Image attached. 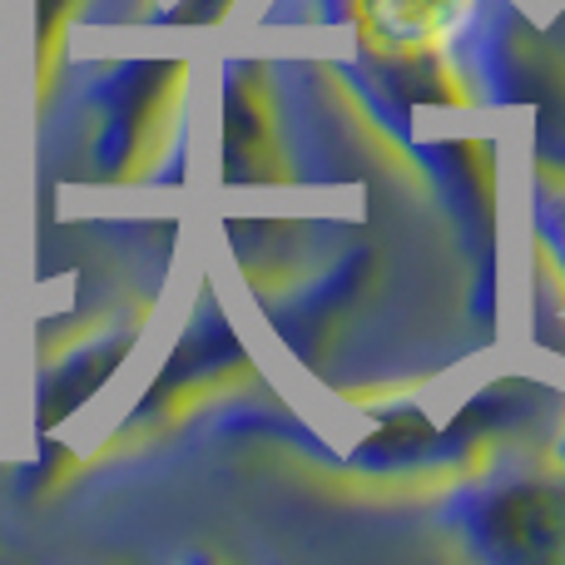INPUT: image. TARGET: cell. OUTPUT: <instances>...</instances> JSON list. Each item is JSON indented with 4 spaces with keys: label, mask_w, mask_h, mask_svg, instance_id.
<instances>
[{
    "label": "cell",
    "mask_w": 565,
    "mask_h": 565,
    "mask_svg": "<svg viewBox=\"0 0 565 565\" xmlns=\"http://www.w3.org/2000/svg\"><path fill=\"white\" fill-rule=\"evenodd\" d=\"M437 526L481 565H565V471L551 457L491 451L451 477Z\"/></svg>",
    "instance_id": "6da1fadb"
},
{
    "label": "cell",
    "mask_w": 565,
    "mask_h": 565,
    "mask_svg": "<svg viewBox=\"0 0 565 565\" xmlns=\"http://www.w3.org/2000/svg\"><path fill=\"white\" fill-rule=\"evenodd\" d=\"M546 392L521 377L491 382L477 397H467L451 422H431L417 402H382L372 407V427L348 451V467L377 481H417V477H461L491 451L507 431L526 427L541 412Z\"/></svg>",
    "instance_id": "7a4b0ae2"
},
{
    "label": "cell",
    "mask_w": 565,
    "mask_h": 565,
    "mask_svg": "<svg viewBox=\"0 0 565 565\" xmlns=\"http://www.w3.org/2000/svg\"><path fill=\"white\" fill-rule=\"evenodd\" d=\"M179 79H184L179 60H129L109 70V79L89 95V105H99L89 129V164L99 179H129L145 164L179 95Z\"/></svg>",
    "instance_id": "3957f363"
},
{
    "label": "cell",
    "mask_w": 565,
    "mask_h": 565,
    "mask_svg": "<svg viewBox=\"0 0 565 565\" xmlns=\"http://www.w3.org/2000/svg\"><path fill=\"white\" fill-rule=\"evenodd\" d=\"M477 0H302V20L352 30L372 50H457Z\"/></svg>",
    "instance_id": "277c9868"
},
{
    "label": "cell",
    "mask_w": 565,
    "mask_h": 565,
    "mask_svg": "<svg viewBox=\"0 0 565 565\" xmlns=\"http://www.w3.org/2000/svg\"><path fill=\"white\" fill-rule=\"evenodd\" d=\"M224 95H218V174L224 184H278L282 149L268 115L264 75L244 60L224 65Z\"/></svg>",
    "instance_id": "5b68a950"
},
{
    "label": "cell",
    "mask_w": 565,
    "mask_h": 565,
    "mask_svg": "<svg viewBox=\"0 0 565 565\" xmlns=\"http://www.w3.org/2000/svg\"><path fill=\"white\" fill-rule=\"evenodd\" d=\"M139 342V318H115L105 328H89L85 338H75L65 352H55V362H45L35 387V417L40 427H60L70 422L89 397L105 392V382L125 367V358Z\"/></svg>",
    "instance_id": "8992f818"
},
{
    "label": "cell",
    "mask_w": 565,
    "mask_h": 565,
    "mask_svg": "<svg viewBox=\"0 0 565 565\" xmlns=\"http://www.w3.org/2000/svg\"><path fill=\"white\" fill-rule=\"evenodd\" d=\"M244 362L248 358H244V342H238V332L228 328V318L218 312V302L204 298V308L189 318L179 352L164 362V372L154 377V387L145 392V402H139V412L129 422L159 417V412H169L174 402H184L194 387H209V382H218L228 367H244Z\"/></svg>",
    "instance_id": "52a82bcc"
},
{
    "label": "cell",
    "mask_w": 565,
    "mask_h": 565,
    "mask_svg": "<svg viewBox=\"0 0 565 565\" xmlns=\"http://www.w3.org/2000/svg\"><path fill=\"white\" fill-rule=\"evenodd\" d=\"M526 234L546 278L565 298V159H531L526 174Z\"/></svg>",
    "instance_id": "ba28073f"
},
{
    "label": "cell",
    "mask_w": 565,
    "mask_h": 565,
    "mask_svg": "<svg viewBox=\"0 0 565 565\" xmlns=\"http://www.w3.org/2000/svg\"><path fill=\"white\" fill-rule=\"evenodd\" d=\"M244 6V0H169V25H194V30H204V25H224L234 10Z\"/></svg>",
    "instance_id": "9c48e42d"
},
{
    "label": "cell",
    "mask_w": 565,
    "mask_h": 565,
    "mask_svg": "<svg viewBox=\"0 0 565 565\" xmlns=\"http://www.w3.org/2000/svg\"><path fill=\"white\" fill-rule=\"evenodd\" d=\"M546 457L556 461V467L565 471V417L556 422V431H551V447H546Z\"/></svg>",
    "instance_id": "30bf717a"
},
{
    "label": "cell",
    "mask_w": 565,
    "mask_h": 565,
    "mask_svg": "<svg viewBox=\"0 0 565 565\" xmlns=\"http://www.w3.org/2000/svg\"><path fill=\"white\" fill-rule=\"evenodd\" d=\"M0 30H6V0H0Z\"/></svg>",
    "instance_id": "8fae6325"
}]
</instances>
